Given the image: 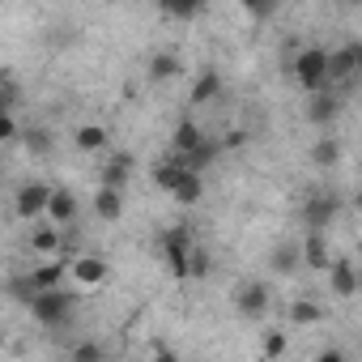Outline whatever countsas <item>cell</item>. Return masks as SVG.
Returning a JSON list of instances; mask_svg holds the SVG:
<instances>
[{"label": "cell", "mask_w": 362, "mask_h": 362, "mask_svg": "<svg viewBox=\"0 0 362 362\" xmlns=\"http://www.w3.org/2000/svg\"><path fill=\"white\" fill-rule=\"evenodd\" d=\"M107 128L103 124H81L77 132H73V145L81 149V153H98V149H107Z\"/></svg>", "instance_id": "2e32d148"}, {"label": "cell", "mask_w": 362, "mask_h": 362, "mask_svg": "<svg viewBox=\"0 0 362 362\" xmlns=\"http://www.w3.org/2000/svg\"><path fill=\"white\" fill-rule=\"evenodd\" d=\"M230 303H235V311L243 320H264L273 311V290H269V281L247 277V281H239V290L230 294Z\"/></svg>", "instance_id": "3957f363"}, {"label": "cell", "mask_w": 362, "mask_h": 362, "mask_svg": "<svg viewBox=\"0 0 362 362\" xmlns=\"http://www.w3.org/2000/svg\"><path fill=\"white\" fill-rule=\"evenodd\" d=\"M303 269V247L298 239H277L273 252H269V273L273 277H294Z\"/></svg>", "instance_id": "52a82bcc"}, {"label": "cell", "mask_w": 362, "mask_h": 362, "mask_svg": "<svg viewBox=\"0 0 362 362\" xmlns=\"http://www.w3.org/2000/svg\"><path fill=\"white\" fill-rule=\"evenodd\" d=\"M311 362H345V354H341V349H320Z\"/></svg>", "instance_id": "f546056e"}, {"label": "cell", "mask_w": 362, "mask_h": 362, "mask_svg": "<svg viewBox=\"0 0 362 362\" xmlns=\"http://www.w3.org/2000/svg\"><path fill=\"white\" fill-rule=\"evenodd\" d=\"M290 73H294V81H298L303 90H311V94L328 90V47H315V43H311V47H298Z\"/></svg>", "instance_id": "6da1fadb"}, {"label": "cell", "mask_w": 362, "mask_h": 362, "mask_svg": "<svg viewBox=\"0 0 362 362\" xmlns=\"http://www.w3.org/2000/svg\"><path fill=\"white\" fill-rule=\"evenodd\" d=\"M286 315H290V324H320V320H324V307H320L315 298H294V303L286 307Z\"/></svg>", "instance_id": "ffe728a7"}, {"label": "cell", "mask_w": 362, "mask_h": 362, "mask_svg": "<svg viewBox=\"0 0 362 362\" xmlns=\"http://www.w3.org/2000/svg\"><path fill=\"white\" fill-rule=\"evenodd\" d=\"M13 103H18V86L13 81H0V115H9Z\"/></svg>", "instance_id": "83f0119b"}, {"label": "cell", "mask_w": 362, "mask_h": 362, "mask_svg": "<svg viewBox=\"0 0 362 362\" xmlns=\"http://www.w3.org/2000/svg\"><path fill=\"white\" fill-rule=\"evenodd\" d=\"M26 281H30V294H39V290H64V286H69V256L39 260V264L26 273Z\"/></svg>", "instance_id": "5b68a950"}, {"label": "cell", "mask_w": 362, "mask_h": 362, "mask_svg": "<svg viewBox=\"0 0 362 362\" xmlns=\"http://www.w3.org/2000/svg\"><path fill=\"white\" fill-rule=\"evenodd\" d=\"M47 201H52V184H43V179H30V184H22L18 197H13V214H18L22 222H35V218L47 214Z\"/></svg>", "instance_id": "277c9868"}, {"label": "cell", "mask_w": 362, "mask_h": 362, "mask_svg": "<svg viewBox=\"0 0 362 362\" xmlns=\"http://www.w3.org/2000/svg\"><path fill=\"white\" fill-rule=\"evenodd\" d=\"M337 111H341V103H337L328 90H320V94L311 98V107H307L311 124H320V128H324V124H332V119H337Z\"/></svg>", "instance_id": "ac0fdd59"}, {"label": "cell", "mask_w": 362, "mask_h": 362, "mask_svg": "<svg viewBox=\"0 0 362 362\" xmlns=\"http://www.w3.org/2000/svg\"><path fill=\"white\" fill-rule=\"evenodd\" d=\"M90 209H94V218L98 222H119L124 218V192L119 188H94V197H90Z\"/></svg>", "instance_id": "8fae6325"}, {"label": "cell", "mask_w": 362, "mask_h": 362, "mask_svg": "<svg viewBox=\"0 0 362 362\" xmlns=\"http://www.w3.org/2000/svg\"><path fill=\"white\" fill-rule=\"evenodd\" d=\"M77 197L69 192V188H52V201H47V226H56V230H69L73 222H77Z\"/></svg>", "instance_id": "ba28073f"}, {"label": "cell", "mask_w": 362, "mask_h": 362, "mask_svg": "<svg viewBox=\"0 0 362 362\" xmlns=\"http://www.w3.org/2000/svg\"><path fill=\"white\" fill-rule=\"evenodd\" d=\"M298 247H303V269L328 273V264H332V252H328V230H307V239H298Z\"/></svg>", "instance_id": "30bf717a"}, {"label": "cell", "mask_w": 362, "mask_h": 362, "mask_svg": "<svg viewBox=\"0 0 362 362\" xmlns=\"http://www.w3.org/2000/svg\"><path fill=\"white\" fill-rule=\"evenodd\" d=\"M128 175H132V158L128 153H115L107 166H103V188H128Z\"/></svg>", "instance_id": "9a60e30c"}, {"label": "cell", "mask_w": 362, "mask_h": 362, "mask_svg": "<svg viewBox=\"0 0 362 362\" xmlns=\"http://www.w3.org/2000/svg\"><path fill=\"white\" fill-rule=\"evenodd\" d=\"M69 281H73L81 294L103 290V286L111 281V264H107L98 252H77V256H69Z\"/></svg>", "instance_id": "7a4b0ae2"}, {"label": "cell", "mask_w": 362, "mask_h": 362, "mask_svg": "<svg viewBox=\"0 0 362 362\" xmlns=\"http://www.w3.org/2000/svg\"><path fill=\"white\" fill-rule=\"evenodd\" d=\"M149 175H153V184H158L162 192H170V188L179 184V179L188 175V166L179 162V158H162V162H153V170H149Z\"/></svg>", "instance_id": "5bb4252c"}, {"label": "cell", "mask_w": 362, "mask_h": 362, "mask_svg": "<svg viewBox=\"0 0 362 362\" xmlns=\"http://www.w3.org/2000/svg\"><path fill=\"white\" fill-rule=\"evenodd\" d=\"M30 247H35L43 260H52V256H60V247H64V230H56V226H39V230L30 235Z\"/></svg>", "instance_id": "e0dca14e"}, {"label": "cell", "mask_w": 362, "mask_h": 362, "mask_svg": "<svg viewBox=\"0 0 362 362\" xmlns=\"http://www.w3.org/2000/svg\"><path fill=\"white\" fill-rule=\"evenodd\" d=\"M337 158H341V149H337V141H332V136H324V141L315 145V162H320V166H332Z\"/></svg>", "instance_id": "484cf974"}, {"label": "cell", "mask_w": 362, "mask_h": 362, "mask_svg": "<svg viewBox=\"0 0 362 362\" xmlns=\"http://www.w3.org/2000/svg\"><path fill=\"white\" fill-rule=\"evenodd\" d=\"M73 362H103V345L98 341H77L73 345Z\"/></svg>", "instance_id": "d4e9b609"}, {"label": "cell", "mask_w": 362, "mask_h": 362, "mask_svg": "<svg viewBox=\"0 0 362 362\" xmlns=\"http://www.w3.org/2000/svg\"><path fill=\"white\" fill-rule=\"evenodd\" d=\"M184 277H209V252L201 247V243H192V252H188V273Z\"/></svg>", "instance_id": "cb8c5ba5"}, {"label": "cell", "mask_w": 362, "mask_h": 362, "mask_svg": "<svg viewBox=\"0 0 362 362\" xmlns=\"http://www.w3.org/2000/svg\"><path fill=\"white\" fill-rule=\"evenodd\" d=\"M149 362H179V354H175V349H166V345H158Z\"/></svg>", "instance_id": "4dcf8cb0"}, {"label": "cell", "mask_w": 362, "mask_h": 362, "mask_svg": "<svg viewBox=\"0 0 362 362\" xmlns=\"http://www.w3.org/2000/svg\"><path fill=\"white\" fill-rule=\"evenodd\" d=\"M218 94H222V77H218V73H205V77L192 86V103H214Z\"/></svg>", "instance_id": "603a6c76"}, {"label": "cell", "mask_w": 362, "mask_h": 362, "mask_svg": "<svg viewBox=\"0 0 362 362\" xmlns=\"http://www.w3.org/2000/svg\"><path fill=\"white\" fill-rule=\"evenodd\" d=\"M26 307H30V315L39 324H60L69 315V307H73V294H64V290H39V294H30Z\"/></svg>", "instance_id": "8992f818"}, {"label": "cell", "mask_w": 362, "mask_h": 362, "mask_svg": "<svg viewBox=\"0 0 362 362\" xmlns=\"http://www.w3.org/2000/svg\"><path fill=\"white\" fill-rule=\"evenodd\" d=\"M358 69H362V47L358 43H345V47L328 52V86L332 81H349Z\"/></svg>", "instance_id": "9c48e42d"}, {"label": "cell", "mask_w": 362, "mask_h": 362, "mask_svg": "<svg viewBox=\"0 0 362 362\" xmlns=\"http://www.w3.org/2000/svg\"><path fill=\"white\" fill-rule=\"evenodd\" d=\"M201 145H205V132H201L192 119H184V124L175 128V158H192Z\"/></svg>", "instance_id": "4fadbf2b"}, {"label": "cell", "mask_w": 362, "mask_h": 362, "mask_svg": "<svg viewBox=\"0 0 362 362\" xmlns=\"http://www.w3.org/2000/svg\"><path fill=\"white\" fill-rule=\"evenodd\" d=\"M170 197H175L179 205H197V201L205 197V184H201V175H192V170H188V175L179 179L175 188H170Z\"/></svg>", "instance_id": "44dd1931"}, {"label": "cell", "mask_w": 362, "mask_h": 362, "mask_svg": "<svg viewBox=\"0 0 362 362\" xmlns=\"http://www.w3.org/2000/svg\"><path fill=\"white\" fill-rule=\"evenodd\" d=\"M149 77H179V56L175 52H158L153 60H149Z\"/></svg>", "instance_id": "7402d4cb"}, {"label": "cell", "mask_w": 362, "mask_h": 362, "mask_svg": "<svg viewBox=\"0 0 362 362\" xmlns=\"http://www.w3.org/2000/svg\"><path fill=\"white\" fill-rule=\"evenodd\" d=\"M281 354H286V332L281 328L264 332V358H281Z\"/></svg>", "instance_id": "4316f807"}, {"label": "cell", "mask_w": 362, "mask_h": 362, "mask_svg": "<svg viewBox=\"0 0 362 362\" xmlns=\"http://www.w3.org/2000/svg\"><path fill=\"white\" fill-rule=\"evenodd\" d=\"M18 136V119H13V111L9 115H0V145H9Z\"/></svg>", "instance_id": "f1b7e54d"}, {"label": "cell", "mask_w": 362, "mask_h": 362, "mask_svg": "<svg viewBox=\"0 0 362 362\" xmlns=\"http://www.w3.org/2000/svg\"><path fill=\"white\" fill-rule=\"evenodd\" d=\"M328 286H332L337 298H354V294H358V273H354V264H349V260H332V264H328Z\"/></svg>", "instance_id": "7c38bea8"}, {"label": "cell", "mask_w": 362, "mask_h": 362, "mask_svg": "<svg viewBox=\"0 0 362 362\" xmlns=\"http://www.w3.org/2000/svg\"><path fill=\"white\" fill-rule=\"evenodd\" d=\"M332 214H337V205H332L328 197H320V201H311V205L303 209V222H307V230H328Z\"/></svg>", "instance_id": "d6986e66"}, {"label": "cell", "mask_w": 362, "mask_h": 362, "mask_svg": "<svg viewBox=\"0 0 362 362\" xmlns=\"http://www.w3.org/2000/svg\"><path fill=\"white\" fill-rule=\"evenodd\" d=\"M26 145H30V149H47V132H30Z\"/></svg>", "instance_id": "1f68e13d"}]
</instances>
